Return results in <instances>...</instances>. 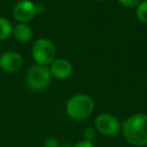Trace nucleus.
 Wrapping results in <instances>:
<instances>
[{"instance_id":"3","label":"nucleus","mask_w":147,"mask_h":147,"mask_svg":"<svg viewBox=\"0 0 147 147\" xmlns=\"http://www.w3.org/2000/svg\"><path fill=\"white\" fill-rule=\"evenodd\" d=\"M51 77L47 65H34L26 73V85L30 90L39 92L47 88L51 82Z\"/></svg>"},{"instance_id":"1","label":"nucleus","mask_w":147,"mask_h":147,"mask_svg":"<svg viewBox=\"0 0 147 147\" xmlns=\"http://www.w3.org/2000/svg\"><path fill=\"white\" fill-rule=\"evenodd\" d=\"M123 134L130 144L147 146V114L138 113L127 118L123 123Z\"/></svg>"},{"instance_id":"2","label":"nucleus","mask_w":147,"mask_h":147,"mask_svg":"<svg viewBox=\"0 0 147 147\" xmlns=\"http://www.w3.org/2000/svg\"><path fill=\"white\" fill-rule=\"evenodd\" d=\"M95 103L92 97L87 94H77L69 99L65 105V110L73 120L83 121L93 114Z\"/></svg>"},{"instance_id":"17","label":"nucleus","mask_w":147,"mask_h":147,"mask_svg":"<svg viewBox=\"0 0 147 147\" xmlns=\"http://www.w3.org/2000/svg\"><path fill=\"white\" fill-rule=\"evenodd\" d=\"M137 147H146V146H137Z\"/></svg>"},{"instance_id":"10","label":"nucleus","mask_w":147,"mask_h":147,"mask_svg":"<svg viewBox=\"0 0 147 147\" xmlns=\"http://www.w3.org/2000/svg\"><path fill=\"white\" fill-rule=\"evenodd\" d=\"M13 31V26L8 19L0 17V41L7 39Z\"/></svg>"},{"instance_id":"15","label":"nucleus","mask_w":147,"mask_h":147,"mask_svg":"<svg viewBox=\"0 0 147 147\" xmlns=\"http://www.w3.org/2000/svg\"><path fill=\"white\" fill-rule=\"evenodd\" d=\"M74 147H95L93 144L92 141H88V140H82L80 142H78Z\"/></svg>"},{"instance_id":"16","label":"nucleus","mask_w":147,"mask_h":147,"mask_svg":"<svg viewBox=\"0 0 147 147\" xmlns=\"http://www.w3.org/2000/svg\"><path fill=\"white\" fill-rule=\"evenodd\" d=\"M95 1H98V2H105V1H108V0H95Z\"/></svg>"},{"instance_id":"14","label":"nucleus","mask_w":147,"mask_h":147,"mask_svg":"<svg viewBox=\"0 0 147 147\" xmlns=\"http://www.w3.org/2000/svg\"><path fill=\"white\" fill-rule=\"evenodd\" d=\"M43 145H45V147H59V143L55 138L49 137V138H47V140L45 141V144Z\"/></svg>"},{"instance_id":"8","label":"nucleus","mask_w":147,"mask_h":147,"mask_svg":"<svg viewBox=\"0 0 147 147\" xmlns=\"http://www.w3.org/2000/svg\"><path fill=\"white\" fill-rule=\"evenodd\" d=\"M49 65L51 76L59 80H65L73 74V65L67 59H55Z\"/></svg>"},{"instance_id":"11","label":"nucleus","mask_w":147,"mask_h":147,"mask_svg":"<svg viewBox=\"0 0 147 147\" xmlns=\"http://www.w3.org/2000/svg\"><path fill=\"white\" fill-rule=\"evenodd\" d=\"M136 17L140 22L147 24V0L140 1L138 5L136 6Z\"/></svg>"},{"instance_id":"7","label":"nucleus","mask_w":147,"mask_h":147,"mask_svg":"<svg viewBox=\"0 0 147 147\" xmlns=\"http://www.w3.org/2000/svg\"><path fill=\"white\" fill-rule=\"evenodd\" d=\"M23 65V59L16 51H5L0 55V69L5 73H17Z\"/></svg>"},{"instance_id":"5","label":"nucleus","mask_w":147,"mask_h":147,"mask_svg":"<svg viewBox=\"0 0 147 147\" xmlns=\"http://www.w3.org/2000/svg\"><path fill=\"white\" fill-rule=\"evenodd\" d=\"M95 128L104 136H115L121 131V125L115 116L102 113L95 119Z\"/></svg>"},{"instance_id":"6","label":"nucleus","mask_w":147,"mask_h":147,"mask_svg":"<svg viewBox=\"0 0 147 147\" xmlns=\"http://www.w3.org/2000/svg\"><path fill=\"white\" fill-rule=\"evenodd\" d=\"M37 13V7L30 0H20L14 5L12 10L13 17L18 22L26 23L34 18Z\"/></svg>"},{"instance_id":"4","label":"nucleus","mask_w":147,"mask_h":147,"mask_svg":"<svg viewBox=\"0 0 147 147\" xmlns=\"http://www.w3.org/2000/svg\"><path fill=\"white\" fill-rule=\"evenodd\" d=\"M32 57L37 65H49L57 57V49L53 42L47 38H38L33 42Z\"/></svg>"},{"instance_id":"9","label":"nucleus","mask_w":147,"mask_h":147,"mask_svg":"<svg viewBox=\"0 0 147 147\" xmlns=\"http://www.w3.org/2000/svg\"><path fill=\"white\" fill-rule=\"evenodd\" d=\"M12 34L18 42L27 43L32 39L33 31H32V28H31L27 23L19 22L13 27Z\"/></svg>"},{"instance_id":"13","label":"nucleus","mask_w":147,"mask_h":147,"mask_svg":"<svg viewBox=\"0 0 147 147\" xmlns=\"http://www.w3.org/2000/svg\"><path fill=\"white\" fill-rule=\"evenodd\" d=\"M118 2L125 8H136L137 5L140 3V0H118Z\"/></svg>"},{"instance_id":"12","label":"nucleus","mask_w":147,"mask_h":147,"mask_svg":"<svg viewBox=\"0 0 147 147\" xmlns=\"http://www.w3.org/2000/svg\"><path fill=\"white\" fill-rule=\"evenodd\" d=\"M97 133H98V131L96 130V128H93V127H88V128H86L84 130L85 140L93 141L94 139H96Z\"/></svg>"}]
</instances>
